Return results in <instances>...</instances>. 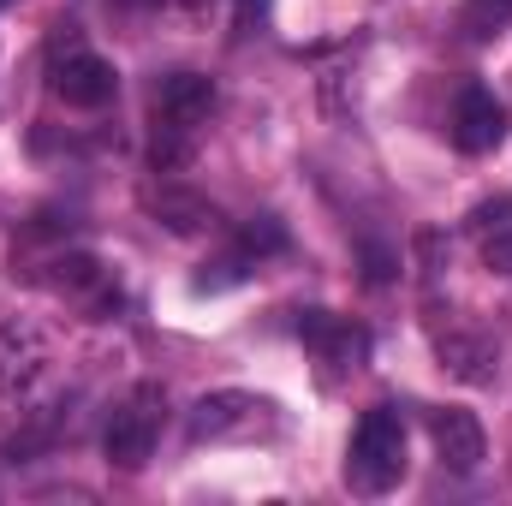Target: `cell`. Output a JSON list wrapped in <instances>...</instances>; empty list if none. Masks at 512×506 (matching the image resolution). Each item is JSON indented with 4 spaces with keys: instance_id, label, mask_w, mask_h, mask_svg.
Instances as JSON below:
<instances>
[{
    "instance_id": "21",
    "label": "cell",
    "mask_w": 512,
    "mask_h": 506,
    "mask_svg": "<svg viewBox=\"0 0 512 506\" xmlns=\"http://www.w3.org/2000/svg\"><path fill=\"white\" fill-rule=\"evenodd\" d=\"M167 6H173L179 18H191V24H197V18H209V0H167Z\"/></svg>"
},
{
    "instance_id": "11",
    "label": "cell",
    "mask_w": 512,
    "mask_h": 506,
    "mask_svg": "<svg viewBox=\"0 0 512 506\" xmlns=\"http://www.w3.org/2000/svg\"><path fill=\"white\" fill-rule=\"evenodd\" d=\"M209 114H215V78H209V72H173V78H161V90H155V120L197 131Z\"/></svg>"
},
{
    "instance_id": "22",
    "label": "cell",
    "mask_w": 512,
    "mask_h": 506,
    "mask_svg": "<svg viewBox=\"0 0 512 506\" xmlns=\"http://www.w3.org/2000/svg\"><path fill=\"white\" fill-rule=\"evenodd\" d=\"M114 6H126V12H149V6H167V0H114Z\"/></svg>"
},
{
    "instance_id": "8",
    "label": "cell",
    "mask_w": 512,
    "mask_h": 506,
    "mask_svg": "<svg viewBox=\"0 0 512 506\" xmlns=\"http://www.w3.org/2000/svg\"><path fill=\"white\" fill-rule=\"evenodd\" d=\"M501 137H507V108L495 102V90L465 84L453 102V143L465 155H489V149H501Z\"/></svg>"
},
{
    "instance_id": "2",
    "label": "cell",
    "mask_w": 512,
    "mask_h": 506,
    "mask_svg": "<svg viewBox=\"0 0 512 506\" xmlns=\"http://www.w3.org/2000/svg\"><path fill=\"white\" fill-rule=\"evenodd\" d=\"M274 429V399L245 393V387H221V393H203L185 417V435L203 447V441H251Z\"/></svg>"
},
{
    "instance_id": "12",
    "label": "cell",
    "mask_w": 512,
    "mask_h": 506,
    "mask_svg": "<svg viewBox=\"0 0 512 506\" xmlns=\"http://www.w3.org/2000/svg\"><path fill=\"white\" fill-rule=\"evenodd\" d=\"M149 215L167 227V233H179V239H197V233H215V203L209 197H197V191H185V185H161L155 197H149Z\"/></svg>"
},
{
    "instance_id": "15",
    "label": "cell",
    "mask_w": 512,
    "mask_h": 506,
    "mask_svg": "<svg viewBox=\"0 0 512 506\" xmlns=\"http://www.w3.org/2000/svg\"><path fill=\"white\" fill-rule=\"evenodd\" d=\"M286 245H292V239H286V227H280L274 215H251V221L239 227V251L256 256V262H262V256H280Z\"/></svg>"
},
{
    "instance_id": "18",
    "label": "cell",
    "mask_w": 512,
    "mask_h": 506,
    "mask_svg": "<svg viewBox=\"0 0 512 506\" xmlns=\"http://www.w3.org/2000/svg\"><path fill=\"white\" fill-rule=\"evenodd\" d=\"M483 245V262H489V274H507L512 280V227H495L489 239H477Z\"/></svg>"
},
{
    "instance_id": "10",
    "label": "cell",
    "mask_w": 512,
    "mask_h": 506,
    "mask_svg": "<svg viewBox=\"0 0 512 506\" xmlns=\"http://www.w3.org/2000/svg\"><path fill=\"white\" fill-rule=\"evenodd\" d=\"M435 358H441V370H447V376L465 381V387H489L495 370H501L495 340H489V334H471V328H447V334L435 340Z\"/></svg>"
},
{
    "instance_id": "19",
    "label": "cell",
    "mask_w": 512,
    "mask_h": 506,
    "mask_svg": "<svg viewBox=\"0 0 512 506\" xmlns=\"http://www.w3.org/2000/svg\"><path fill=\"white\" fill-rule=\"evenodd\" d=\"M495 227H512V203H507V197H495V203H477V209H471V233H477V239H489Z\"/></svg>"
},
{
    "instance_id": "6",
    "label": "cell",
    "mask_w": 512,
    "mask_h": 506,
    "mask_svg": "<svg viewBox=\"0 0 512 506\" xmlns=\"http://www.w3.org/2000/svg\"><path fill=\"white\" fill-rule=\"evenodd\" d=\"M429 441H435V459H441L447 471H459V477H471V471L489 459V435H483V423H477L471 411H459V405L429 411Z\"/></svg>"
},
{
    "instance_id": "17",
    "label": "cell",
    "mask_w": 512,
    "mask_h": 506,
    "mask_svg": "<svg viewBox=\"0 0 512 506\" xmlns=\"http://www.w3.org/2000/svg\"><path fill=\"white\" fill-rule=\"evenodd\" d=\"M399 274V251H387L382 239H364V280L370 286H387Z\"/></svg>"
},
{
    "instance_id": "13",
    "label": "cell",
    "mask_w": 512,
    "mask_h": 506,
    "mask_svg": "<svg viewBox=\"0 0 512 506\" xmlns=\"http://www.w3.org/2000/svg\"><path fill=\"white\" fill-rule=\"evenodd\" d=\"M191 155H197L191 126H167V120H155V137H149V167H155V173H185Z\"/></svg>"
},
{
    "instance_id": "14",
    "label": "cell",
    "mask_w": 512,
    "mask_h": 506,
    "mask_svg": "<svg viewBox=\"0 0 512 506\" xmlns=\"http://www.w3.org/2000/svg\"><path fill=\"white\" fill-rule=\"evenodd\" d=\"M512 24V0H465L459 6V30L471 36V42H489L495 30H507Z\"/></svg>"
},
{
    "instance_id": "9",
    "label": "cell",
    "mask_w": 512,
    "mask_h": 506,
    "mask_svg": "<svg viewBox=\"0 0 512 506\" xmlns=\"http://www.w3.org/2000/svg\"><path fill=\"white\" fill-rule=\"evenodd\" d=\"M48 370V340L36 322H0V393H30Z\"/></svg>"
},
{
    "instance_id": "1",
    "label": "cell",
    "mask_w": 512,
    "mask_h": 506,
    "mask_svg": "<svg viewBox=\"0 0 512 506\" xmlns=\"http://www.w3.org/2000/svg\"><path fill=\"white\" fill-rule=\"evenodd\" d=\"M405 477V423L393 405L364 411V423L352 429V459H346V483L358 495H387Z\"/></svg>"
},
{
    "instance_id": "5",
    "label": "cell",
    "mask_w": 512,
    "mask_h": 506,
    "mask_svg": "<svg viewBox=\"0 0 512 506\" xmlns=\"http://www.w3.org/2000/svg\"><path fill=\"white\" fill-rule=\"evenodd\" d=\"M48 72H54V96L66 108H108L114 102V84H120L114 66L102 54H90V48H72V54L48 60Z\"/></svg>"
},
{
    "instance_id": "7",
    "label": "cell",
    "mask_w": 512,
    "mask_h": 506,
    "mask_svg": "<svg viewBox=\"0 0 512 506\" xmlns=\"http://www.w3.org/2000/svg\"><path fill=\"white\" fill-rule=\"evenodd\" d=\"M298 340H304L322 364H340V370H358V364L370 358V334H364L358 322L334 316V310H304V316H298Z\"/></svg>"
},
{
    "instance_id": "4",
    "label": "cell",
    "mask_w": 512,
    "mask_h": 506,
    "mask_svg": "<svg viewBox=\"0 0 512 506\" xmlns=\"http://www.w3.org/2000/svg\"><path fill=\"white\" fill-rule=\"evenodd\" d=\"M155 429H161V393L155 387H137L126 405L114 411L108 435H102V453L120 465V471H143L149 453H155Z\"/></svg>"
},
{
    "instance_id": "16",
    "label": "cell",
    "mask_w": 512,
    "mask_h": 506,
    "mask_svg": "<svg viewBox=\"0 0 512 506\" xmlns=\"http://www.w3.org/2000/svg\"><path fill=\"white\" fill-rule=\"evenodd\" d=\"M251 268H256V256H245V251L221 256V262H209V268L197 274V292H227V286H239Z\"/></svg>"
},
{
    "instance_id": "3",
    "label": "cell",
    "mask_w": 512,
    "mask_h": 506,
    "mask_svg": "<svg viewBox=\"0 0 512 506\" xmlns=\"http://www.w3.org/2000/svg\"><path fill=\"white\" fill-rule=\"evenodd\" d=\"M42 286H48V292H60V298H72V304H84L96 322H102L108 310H120V286L108 280V268H102L90 251L48 256V262H42Z\"/></svg>"
},
{
    "instance_id": "20",
    "label": "cell",
    "mask_w": 512,
    "mask_h": 506,
    "mask_svg": "<svg viewBox=\"0 0 512 506\" xmlns=\"http://www.w3.org/2000/svg\"><path fill=\"white\" fill-rule=\"evenodd\" d=\"M262 12H268V0H233V18H239V30H251Z\"/></svg>"
}]
</instances>
